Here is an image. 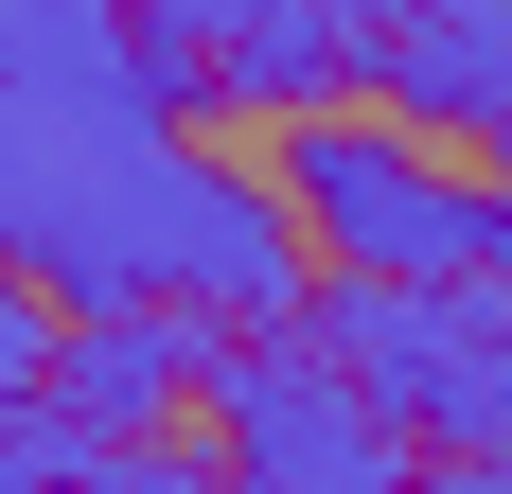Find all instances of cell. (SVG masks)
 <instances>
[{
    "instance_id": "6da1fadb",
    "label": "cell",
    "mask_w": 512,
    "mask_h": 494,
    "mask_svg": "<svg viewBox=\"0 0 512 494\" xmlns=\"http://www.w3.org/2000/svg\"><path fill=\"white\" fill-rule=\"evenodd\" d=\"M283 195H301V230L336 247V265H389V283H477V265H512V177H460V142L442 124H407V106H283V159H265Z\"/></svg>"
},
{
    "instance_id": "7a4b0ae2",
    "label": "cell",
    "mask_w": 512,
    "mask_h": 494,
    "mask_svg": "<svg viewBox=\"0 0 512 494\" xmlns=\"http://www.w3.org/2000/svg\"><path fill=\"white\" fill-rule=\"evenodd\" d=\"M318 353H354L407 442H460V459H512V283H389V265H336L301 300Z\"/></svg>"
},
{
    "instance_id": "3957f363",
    "label": "cell",
    "mask_w": 512,
    "mask_h": 494,
    "mask_svg": "<svg viewBox=\"0 0 512 494\" xmlns=\"http://www.w3.org/2000/svg\"><path fill=\"white\" fill-rule=\"evenodd\" d=\"M195 406H212V459L230 477H265V494H389L407 477V424H389V389H371L354 353H318L301 318H212V371H195Z\"/></svg>"
},
{
    "instance_id": "277c9868",
    "label": "cell",
    "mask_w": 512,
    "mask_h": 494,
    "mask_svg": "<svg viewBox=\"0 0 512 494\" xmlns=\"http://www.w3.org/2000/svg\"><path fill=\"white\" fill-rule=\"evenodd\" d=\"M195 106H336L354 89V0H142Z\"/></svg>"
},
{
    "instance_id": "5b68a950",
    "label": "cell",
    "mask_w": 512,
    "mask_h": 494,
    "mask_svg": "<svg viewBox=\"0 0 512 494\" xmlns=\"http://www.w3.org/2000/svg\"><path fill=\"white\" fill-rule=\"evenodd\" d=\"M0 89L53 106H142V124H195V71L142 0H0Z\"/></svg>"
},
{
    "instance_id": "8992f818",
    "label": "cell",
    "mask_w": 512,
    "mask_h": 494,
    "mask_svg": "<svg viewBox=\"0 0 512 494\" xmlns=\"http://www.w3.org/2000/svg\"><path fill=\"white\" fill-rule=\"evenodd\" d=\"M195 371H212L195 300H89V318L53 336V406L106 424V442H159V406H195Z\"/></svg>"
},
{
    "instance_id": "52a82bcc",
    "label": "cell",
    "mask_w": 512,
    "mask_h": 494,
    "mask_svg": "<svg viewBox=\"0 0 512 494\" xmlns=\"http://www.w3.org/2000/svg\"><path fill=\"white\" fill-rule=\"evenodd\" d=\"M53 389V318H36V265L0 247V406H36Z\"/></svg>"
},
{
    "instance_id": "ba28073f",
    "label": "cell",
    "mask_w": 512,
    "mask_h": 494,
    "mask_svg": "<svg viewBox=\"0 0 512 494\" xmlns=\"http://www.w3.org/2000/svg\"><path fill=\"white\" fill-rule=\"evenodd\" d=\"M477 142H495V177H512V89H495V124H477Z\"/></svg>"
},
{
    "instance_id": "9c48e42d",
    "label": "cell",
    "mask_w": 512,
    "mask_h": 494,
    "mask_svg": "<svg viewBox=\"0 0 512 494\" xmlns=\"http://www.w3.org/2000/svg\"><path fill=\"white\" fill-rule=\"evenodd\" d=\"M495 283H512V265H495Z\"/></svg>"
}]
</instances>
